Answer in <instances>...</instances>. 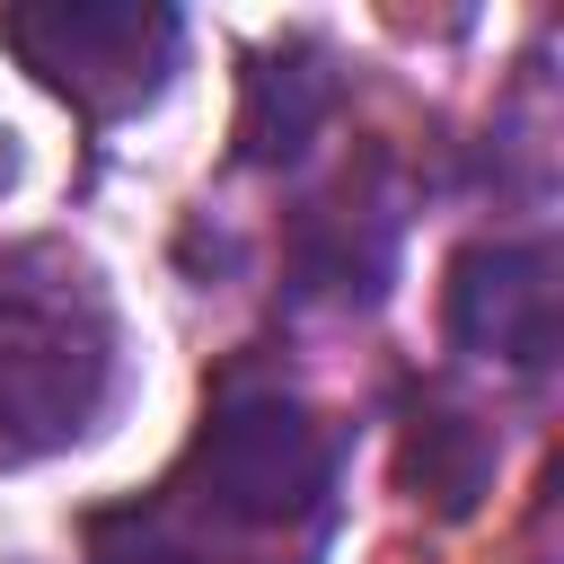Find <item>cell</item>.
Returning <instances> with one entry per match:
<instances>
[{"label": "cell", "instance_id": "1", "mask_svg": "<svg viewBox=\"0 0 564 564\" xmlns=\"http://www.w3.org/2000/svg\"><path fill=\"white\" fill-rule=\"evenodd\" d=\"M115 379V326L79 264L0 256V449H62Z\"/></svg>", "mask_w": 564, "mask_h": 564}, {"label": "cell", "instance_id": "2", "mask_svg": "<svg viewBox=\"0 0 564 564\" xmlns=\"http://www.w3.org/2000/svg\"><path fill=\"white\" fill-rule=\"evenodd\" d=\"M0 44L79 115H132L167 88L185 18L159 0H26L0 9Z\"/></svg>", "mask_w": 564, "mask_h": 564}, {"label": "cell", "instance_id": "3", "mask_svg": "<svg viewBox=\"0 0 564 564\" xmlns=\"http://www.w3.org/2000/svg\"><path fill=\"white\" fill-rule=\"evenodd\" d=\"M326 494V441L291 388L238 379L220 388L203 441H194V502L229 529H291Z\"/></svg>", "mask_w": 564, "mask_h": 564}, {"label": "cell", "instance_id": "4", "mask_svg": "<svg viewBox=\"0 0 564 564\" xmlns=\"http://www.w3.org/2000/svg\"><path fill=\"white\" fill-rule=\"evenodd\" d=\"M555 256L546 247H467L449 264V335L485 361L546 370L555 361Z\"/></svg>", "mask_w": 564, "mask_h": 564}, {"label": "cell", "instance_id": "5", "mask_svg": "<svg viewBox=\"0 0 564 564\" xmlns=\"http://www.w3.org/2000/svg\"><path fill=\"white\" fill-rule=\"evenodd\" d=\"M317 115H326V70H308V62H264V70L247 79V123H238V141H247V159H291Z\"/></svg>", "mask_w": 564, "mask_h": 564}, {"label": "cell", "instance_id": "6", "mask_svg": "<svg viewBox=\"0 0 564 564\" xmlns=\"http://www.w3.org/2000/svg\"><path fill=\"white\" fill-rule=\"evenodd\" d=\"M97 564H203L167 520H106L97 529Z\"/></svg>", "mask_w": 564, "mask_h": 564}]
</instances>
